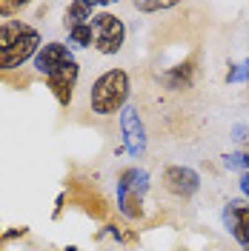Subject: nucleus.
Returning <instances> with one entry per match:
<instances>
[{
	"label": "nucleus",
	"instance_id": "obj_13",
	"mask_svg": "<svg viewBox=\"0 0 249 251\" xmlns=\"http://www.w3.org/2000/svg\"><path fill=\"white\" fill-rule=\"evenodd\" d=\"M69 40H72L75 46H80V49L92 46V31H89V23H86V26H78V29H69Z\"/></svg>",
	"mask_w": 249,
	"mask_h": 251
},
{
	"label": "nucleus",
	"instance_id": "obj_15",
	"mask_svg": "<svg viewBox=\"0 0 249 251\" xmlns=\"http://www.w3.org/2000/svg\"><path fill=\"white\" fill-rule=\"evenodd\" d=\"M175 3H135L138 12H163V9H172Z\"/></svg>",
	"mask_w": 249,
	"mask_h": 251
},
{
	"label": "nucleus",
	"instance_id": "obj_9",
	"mask_svg": "<svg viewBox=\"0 0 249 251\" xmlns=\"http://www.w3.org/2000/svg\"><path fill=\"white\" fill-rule=\"evenodd\" d=\"M69 191H72V197H75V203H80L92 217H106V211H109V205H106V200L94 191V188L83 186V183H72L69 186Z\"/></svg>",
	"mask_w": 249,
	"mask_h": 251
},
{
	"label": "nucleus",
	"instance_id": "obj_8",
	"mask_svg": "<svg viewBox=\"0 0 249 251\" xmlns=\"http://www.w3.org/2000/svg\"><path fill=\"white\" fill-rule=\"evenodd\" d=\"M69 60H75L72 51H69V46L52 40V43H43V46L37 49V54H34V69H37L40 75H52L55 69H61L63 63H69Z\"/></svg>",
	"mask_w": 249,
	"mask_h": 251
},
{
	"label": "nucleus",
	"instance_id": "obj_18",
	"mask_svg": "<svg viewBox=\"0 0 249 251\" xmlns=\"http://www.w3.org/2000/svg\"><path fill=\"white\" fill-rule=\"evenodd\" d=\"M241 160H244V169H247V172H249V146H247V149H244V154H241Z\"/></svg>",
	"mask_w": 249,
	"mask_h": 251
},
{
	"label": "nucleus",
	"instance_id": "obj_16",
	"mask_svg": "<svg viewBox=\"0 0 249 251\" xmlns=\"http://www.w3.org/2000/svg\"><path fill=\"white\" fill-rule=\"evenodd\" d=\"M223 166L226 169H244V160H241V154H226L223 157Z\"/></svg>",
	"mask_w": 249,
	"mask_h": 251
},
{
	"label": "nucleus",
	"instance_id": "obj_4",
	"mask_svg": "<svg viewBox=\"0 0 249 251\" xmlns=\"http://www.w3.org/2000/svg\"><path fill=\"white\" fill-rule=\"evenodd\" d=\"M78 77H80L78 60L63 63L61 69H55L52 75H46L49 92L58 97V103H61V106H69V103H72V97H75V86H78Z\"/></svg>",
	"mask_w": 249,
	"mask_h": 251
},
{
	"label": "nucleus",
	"instance_id": "obj_6",
	"mask_svg": "<svg viewBox=\"0 0 249 251\" xmlns=\"http://www.w3.org/2000/svg\"><path fill=\"white\" fill-rule=\"evenodd\" d=\"M121 128H124L126 151L132 157H140L146 151V128H143V120H140L135 106H124L121 109Z\"/></svg>",
	"mask_w": 249,
	"mask_h": 251
},
{
	"label": "nucleus",
	"instance_id": "obj_5",
	"mask_svg": "<svg viewBox=\"0 0 249 251\" xmlns=\"http://www.w3.org/2000/svg\"><path fill=\"white\" fill-rule=\"evenodd\" d=\"M160 180H163V188H166L169 194L184 197V200H189V197L201 188L198 172H192V169H187V166H166Z\"/></svg>",
	"mask_w": 249,
	"mask_h": 251
},
{
	"label": "nucleus",
	"instance_id": "obj_17",
	"mask_svg": "<svg viewBox=\"0 0 249 251\" xmlns=\"http://www.w3.org/2000/svg\"><path fill=\"white\" fill-rule=\"evenodd\" d=\"M241 191L247 194V200H249V172H244V174H241Z\"/></svg>",
	"mask_w": 249,
	"mask_h": 251
},
{
	"label": "nucleus",
	"instance_id": "obj_11",
	"mask_svg": "<svg viewBox=\"0 0 249 251\" xmlns=\"http://www.w3.org/2000/svg\"><path fill=\"white\" fill-rule=\"evenodd\" d=\"M198 57L192 54L189 60H184L181 66H175L172 72H166V77H163V83L169 86V89H175V92H181V89H189L192 86V80H195V72H198Z\"/></svg>",
	"mask_w": 249,
	"mask_h": 251
},
{
	"label": "nucleus",
	"instance_id": "obj_12",
	"mask_svg": "<svg viewBox=\"0 0 249 251\" xmlns=\"http://www.w3.org/2000/svg\"><path fill=\"white\" fill-rule=\"evenodd\" d=\"M118 208L126 220H140L143 217V194L129 191V188H118Z\"/></svg>",
	"mask_w": 249,
	"mask_h": 251
},
{
	"label": "nucleus",
	"instance_id": "obj_2",
	"mask_svg": "<svg viewBox=\"0 0 249 251\" xmlns=\"http://www.w3.org/2000/svg\"><path fill=\"white\" fill-rule=\"evenodd\" d=\"M129 75L124 69H109L103 72L100 77L92 83V92H89V103L92 111L100 117H109L115 111H121L126 106V97H129Z\"/></svg>",
	"mask_w": 249,
	"mask_h": 251
},
{
	"label": "nucleus",
	"instance_id": "obj_10",
	"mask_svg": "<svg viewBox=\"0 0 249 251\" xmlns=\"http://www.w3.org/2000/svg\"><path fill=\"white\" fill-rule=\"evenodd\" d=\"M94 6H100V3H94V0H75V3H69L66 6V15H63L66 31L78 29V26H86L94 17Z\"/></svg>",
	"mask_w": 249,
	"mask_h": 251
},
{
	"label": "nucleus",
	"instance_id": "obj_1",
	"mask_svg": "<svg viewBox=\"0 0 249 251\" xmlns=\"http://www.w3.org/2000/svg\"><path fill=\"white\" fill-rule=\"evenodd\" d=\"M37 49H40V34L34 26L23 20L0 23V72L20 69L29 57L37 54Z\"/></svg>",
	"mask_w": 249,
	"mask_h": 251
},
{
	"label": "nucleus",
	"instance_id": "obj_7",
	"mask_svg": "<svg viewBox=\"0 0 249 251\" xmlns=\"http://www.w3.org/2000/svg\"><path fill=\"white\" fill-rule=\"evenodd\" d=\"M223 226L249 251V203H244V200H229V205L223 208Z\"/></svg>",
	"mask_w": 249,
	"mask_h": 251
},
{
	"label": "nucleus",
	"instance_id": "obj_3",
	"mask_svg": "<svg viewBox=\"0 0 249 251\" xmlns=\"http://www.w3.org/2000/svg\"><path fill=\"white\" fill-rule=\"evenodd\" d=\"M89 31H92V46L100 54H118L124 49L126 40V26L124 20L112 12H100L89 20Z\"/></svg>",
	"mask_w": 249,
	"mask_h": 251
},
{
	"label": "nucleus",
	"instance_id": "obj_14",
	"mask_svg": "<svg viewBox=\"0 0 249 251\" xmlns=\"http://www.w3.org/2000/svg\"><path fill=\"white\" fill-rule=\"evenodd\" d=\"M26 9L23 0H0V17H15Z\"/></svg>",
	"mask_w": 249,
	"mask_h": 251
}]
</instances>
